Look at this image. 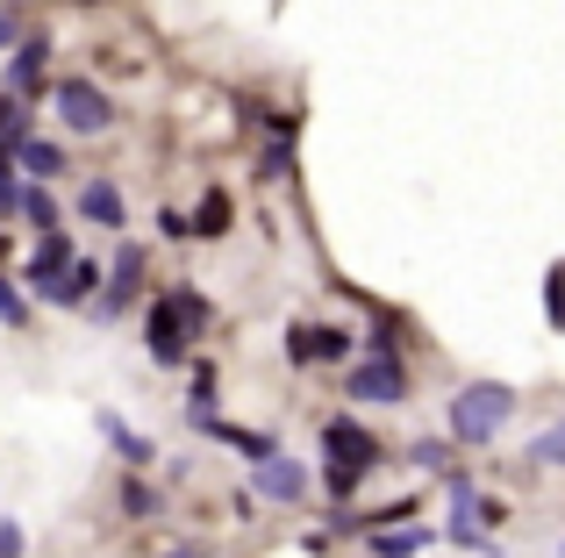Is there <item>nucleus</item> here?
Segmentation results:
<instances>
[{"instance_id":"f257e3e1","label":"nucleus","mask_w":565,"mask_h":558,"mask_svg":"<svg viewBox=\"0 0 565 558\" xmlns=\"http://www.w3.org/2000/svg\"><path fill=\"white\" fill-rule=\"evenodd\" d=\"M509 416H515V387L509 379H472V387L451 394L444 430H451V444H494V437L509 430Z\"/></svg>"},{"instance_id":"f03ea898","label":"nucleus","mask_w":565,"mask_h":558,"mask_svg":"<svg viewBox=\"0 0 565 558\" xmlns=\"http://www.w3.org/2000/svg\"><path fill=\"white\" fill-rule=\"evenodd\" d=\"M51 100H57V122L79 129V137H108V129H115V100L100 94L94 79H79V72H72V79H57Z\"/></svg>"},{"instance_id":"7ed1b4c3","label":"nucleus","mask_w":565,"mask_h":558,"mask_svg":"<svg viewBox=\"0 0 565 558\" xmlns=\"http://www.w3.org/2000/svg\"><path fill=\"white\" fill-rule=\"evenodd\" d=\"M344 394L351 401H408V365L401 358H365V365H351L344 373Z\"/></svg>"},{"instance_id":"20e7f679","label":"nucleus","mask_w":565,"mask_h":558,"mask_svg":"<svg viewBox=\"0 0 565 558\" xmlns=\"http://www.w3.org/2000/svg\"><path fill=\"white\" fill-rule=\"evenodd\" d=\"M137 293H143V244H122V251H115L108 287H100V308H94V315H100V322H115L129 301H137Z\"/></svg>"},{"instance_id":"39448f33","label":"nucleus","mask_w":565,"mask_h":558,"mask_svg":"<svg viewBox=\"0 0 565 558\" xmlns=\"http://www.w3.org/2000/svg\"><path fill=\"white\" fill-rule=\"evenodd\" d=\"M287 358L294 365H344L351 330H316V322H301V330H287Z\"/></svg>"},{"instance_id":"423d86ee","label":"nucleus","mask_w":565,"mask_h":558,"mask_svg":"<svg viewBox=\"0 0 565 558\" xmlns=\"http://www.w3.org/2000/svg\"><path fill=\"white\" fill-rule=\"evenodd\" d=\"M250 494L294 508V502H308V473H301L294 459H279V451H273V459H258V473H250Z\"/></svg>"},{"instance_id":"0eeeda50","label":"nucleus","mask_w":565,"mask_h":558,"mask_svg":"<svg viewBox=\"0 0 565 558\" xmlns=\"http://www.w3.org/2000/svg\"><path fill=\"white\" fill-rule=\"evenodd\" d=\"M322 451H330L337 465H351V473H373V465H380V444H373V437H365V430H359L351 416L322 430Z\"/></svg>"},{"instance_id":"6e6552de","label":"nucleus","mask_w":565,"mask_h":558,"mask_svg":"<svg viewBox=\"0 0 565 558\" xmlns=\"http://www.w3.org/2000/svg\"><path fill=\"white\" fill-rule=\"evenodd\" d=\"M43 65H51V36H29L22 51L8 57V72H0V79H8V94L14 100H36L43 94Z\"/></svg>"},{"instance_id":"1a4fd4ad","label":"nucleus","mask_w":565,"mask_h":558,"mask_svg":"<svg viewBox=\"0 0 565 558\" xmlns=\"http://www.w3.org/2000/svg\"><path fill=\"white\" fill-rule=\"evenodd\" d=\"M186 344H193V336H186V322L172 315V293L151 301V358L158 365H186Z\"/></svg>"},{"instance_id":"9d476101","label":"nucleus","mask_w":565,"mask_h":558,"mask_svg":"<svg viewBox=\"0 0 565 558\" xmlns=\"http://www.w3.org/2000/svg\"><path fill=\"white\" fill-rule=\"evenodd\" d=\"M79 215H86V223H100V229H122V194H115V180H86L79 186Z\"/></svg>"},{"instance_id":"9b49d317","label":"nucleus","mask_w":565,"mask_h":558,"mask_svg":"<svg viewBox=\"0 0 565 558\" xmlns=\"http://www.w3.org/2000/svg\"><path fill=\"white\" fill-rule=\"evenodd\" d=\"M94 430H100V437H108V444H115V451H122V459H129V465H151V437H137V430H129V422H122V416H115V408H94Z\"/></svg>"},{"instance_id":"f8f14e48","label":"nucleus","mask_w":565,"mask_h":558,"mask_svg":"<svg viewBox=\"0 0 565 558\" xmlns=\"http://www.w3.org/2000/svg\"><path fill=\"white\" fill-rule=\"evenodd\" d=\"M14 165H22V180H29V186H36V180H57V172H65V143H43V137H29Z\"/></svg>"},{"instance_id":"ddd939ff","label":"nucleus","mask_w":565,"mask_h":558,"mask_svg":"<svg viewBox=\"0 0 565 558\" xmlns=\"http://www.w3.org/2000/svg\"><path fill=\"white\" fill-rule=\"evenodd\" d=\"M22 143H29V100L0 94V158H22Z\"/></svg>"},{"instance_id":"4468645a","label":"nucleus","mask_w":565,"mask_h":558,"mask_svg":"<svg viewBox=\"0 0 565 558\" xmlns=\"http://www.w3.org/2000/svg\"><path fill=\"white\" fill-rule=\"evenodd\" d=\"M79 258H72V237L57 229V237H43L36 244V258H29V279H57V272H72Z\"/></svg>"},{"instance_id":"2eb2a0df","label":"nucleus","mask_w":565,"mask_h":558,"mask_svg":"<svg viewBox=\"0 0 565 558\" xmlns=\"http://www.w3.org/2000/svg\"><path fill=\"white\" fill-rule=\"evenodd\" d=\"M22 201H29L22 165H14V158H0V223H8V215H22Z\"/></svg>"},{"instance_id":"dca6fc26","label":"nucleus","mask_w":565,"mask_h":558,"mask_svg":"<svg viewBox=\"0 0 565 558\" xmlns=\"http://www.w3.org/2000/svg\"><path fill=\"white\" fill-rule=\"evenodd\" d=\"M172 315L186 322V336H201L207 322H215V308H207V301H201V293H193V287H180V293H172Z\"/></svg>"},{"instance_id":"f3484780","label":"nucleus","mask_w":565,"mask_h":558,"mask_svg":"<svg viewBox=\"0 0 565 558\" xmlns=\"http://www.w3.org/2000/svg\"><path fill=\"white\" fill-rule=\"evenodd\" d=\"M22 215L43 229V237H57V194L51 186H29V201H22Z\"/></svg>"},{"instance_id":"a211bd4d","label":"nucleus","mask_w":565,"mask_h":558,"mask_svg":"<svg viewBox=\"0 0 565 558\" xmlns=\"http://www.w3.org/2000/svg\"><path fill=\"white\" fill-rule=\"evenodd\" d=\"M0 322H8V330H29V301H22V287H14L8 272H0Z\"/></svg>"},{"instance_id":"6ab92c4d","label":"nucleus","mask_w":565,"mask_h":558,"mask_svg":"<svg viewBox=\"0 0 565 558\" xmlns=\"http://www.w3.org/2000/svg\"><path fill=\"white\" fill-rule=\"evenodd\" d=\"M193 229H201V237H222V229H230V201L207 194V201H201V215H193Z\"/></svg>"},{"instance_id":"aec40b11","label":"nucleus","mask_w":565,"mask_h":558,"mask_svg":"<svg viewBox=\"0 0 565 558\" xmlns=\"http://www.w3.org/2000/svg\"><path fill=\"white\" fill-rule=\"evenodd\" d=\"M530 459H537V465H558V473H565V422H558V430H544L537 444H530Z\"/></svg>"},{"instance_id":"412c9836","label":"nucleus","mask_w":565,"mask_h":558,"mask_svg":"<svg viewBox=\"0 0 565 558\" xmlns=\"http://www.w3.org/2000/svg\"><path fill=\"white\" fill-rule=\"evenodd\" d=\"M373 551H380V558H415V551H423V530H401V537H386V530H380V537H373Z\"/></svg>"},{"instance_id":"4be33fe9","label":"nucleus","mask_w":565,"mask_h":558,"mask_svg":"<svg viewBox=\"0 0 565 558\" xmlns=\"http://www.w3.org/2000/svg\"><path fill=\"white\" fill-rule=\"evenodd\" d=\"M359 480H365V473H351V465H337V459L322 465V487H330L337 502H351V494H359Z\"/></svg>"},{"instance_id":"5701e85b","label":"nucleus","mask_w":565,"mask_h":558,"mask_svg":"<svg viewBox=\"0 0 565 558\" xmlns=\"http://www.w3.org/2000/svg\"><path fill=\"white\" fill-rule=\"evenodd\" d=\"M544 293H552L544 322H552V330H565V266H552V279H544Z\"/></svg>"},{"instance_id":"b1692460","label":"nucleus","mask_w":565,"mask_h":558,"mask_svg":"<svg viewBox=\"0 0 565 558\" xmlns=\"http://www.w3.org/2000/svg\"><path fill=\"white\" fill-rule=\"evenodd\" d=\"M22 8H0V51H22Z\"/></svg>"},{"instance_id":"393cba45","label":"nucleus","mask_w":565,"mask_h":558,"mask_svg":"<svg viewBox=\"0 0 565 558\" xmlns=\"http://www.w3.org/2000/svg\"><path fill=\"white\" fill-rule=\"evenodd\" d=\"M122 508H129V516H151V508H158V494L143 487V480H129V487H122Z\"/></svg>"},{"instance_id":"a878e982","label":"nucleus","mask_w":565,"mask_h":558,"mask_svg":"<svg viewBox=\"0 0 565 558\" xmlns=\"http://www.w3.org/2000/svg\"><path fill=\"white\" fill-rule=\"evenodd\" d=\"M0 558H22V523H0Z\"/></svg>"},{"instance_id":"bb28decb","label":"nucleus","mask_w":565,"mask_h":558,"mask_svg":"<svg viewBox=\"0 0 565 558\" xmlns=\"http://www.w3.org/2000/svg\"><path fill=\"white\" fill-rule=\"evenodd\" d=\"M158 229H166V237H186V229H193V223H186V215H180V208H158Z\"/></svg>"},{"instance_id":"cd10ccee","label":"nucleus","mask_w":565,"mask_h":558,"mask_svg":"<svg viewBox=\"0 0 565 558\" xmlns=\"http://www.w3.org/2000/svg\"><path fill=\"white\" fill-rule=\"evenodd\" d=\"M166 558H215V551H207V545H172Z\"/></svg>"}]
</instances>
